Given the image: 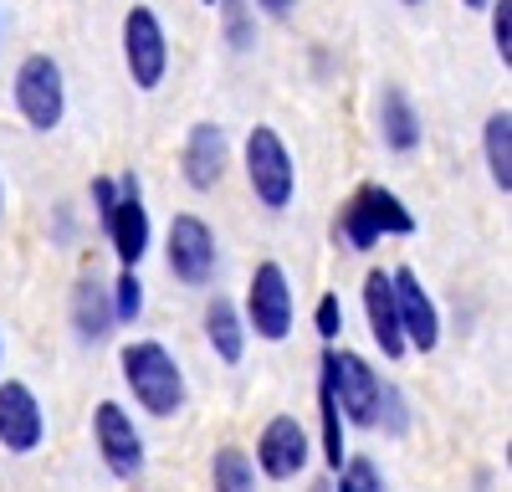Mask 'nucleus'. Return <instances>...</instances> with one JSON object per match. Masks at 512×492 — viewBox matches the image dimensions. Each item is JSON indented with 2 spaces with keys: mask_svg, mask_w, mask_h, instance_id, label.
Returning <instances> with one entry per match:
<instances>
[{
  "mask_svg": "<svg viewBox=\"0 0 512 492\" xmlns=\"http://www.w3.org/2000/svg\"><path fill=\"white\" fill-rule=\"evenodd\" d=\"M333 231H338V236H344V241L354 246V252H369V246L379 241V231H374V226L364 221V211H359V205H354V200L344 205V211H338V226H333Z\"/></svg>",
  "mask_w": 512,
  "mask_h": 492,
  "instance_id": "nucleus-24",
  "label": "nucleus"
},
{
  "mask_svg": "<svg viewBox=\"0 0 512 492\" xmlns=\"http://www.w3.org/2000/svg\"><path fill=\"white\" fill-rule=\"evenodd\" d=\"M118 195H123V185H113L108 175H93V205H98V221H108V211L118 205Z\"/></svg>",
  "mask_w": 512,
  "mask_h": 492,
  "instance_id": "nucleus-28",
  "label": "nucleus"
},
{
  "mask_svg": "<svg viewBox=\"0 0 512 492\" xmlns=\"http://www.w3.org/2000/svg\"><path fill=\"white\" fill-rule=\"evenodd\" d=\"M349 200L359 205V211H364V221H369L379 236H410V231H415L410 205H405L395 190H384V185H359Z\"/></svg>",
  "mask_w": 512,
  "mask_h": 492,
  "instance_id": "nucleus-16",
  "label": "nucleus"
},
{
  "mask_svg": "<svg viewBox=\"0 0 512 492\" xmlns=\"http://www.w3.org/2000/svg\"><path fill=\"white\" fill-rule=\"evenodd\" d=\"M164 257H169V272H175V282L205 287L210 277H216V236H210V226H205L200 216L180 211L175 221H169Z\"/></svg>",
  "mask_w": 512,
  "mask_h": 492,
  "instance_id": "nucleus-7",
  "label": "nucleus"
},
{
  "mask_svg": "<svg viewBox=\"0 0 512 492\" xmlns=\"http://www.w3.org/2000/svg\"><path fill=\"white\" fill-rule=\"evenodd\" d=\"M210 482H216V492H256V467L241 446H221L210 462Z\"/></svg>",
  "mask_w": 512,
  "mask_h": 492,
  "instance_id": "nucleus-20",
  "label": "nucleus"
},
{
  "mask_svg": "<svg viewBox=\"0 0 512 492\" xmlns=\"http://www.w3.org/2000/svg\"><path fill=\"white\" fill-rule=\"evenodd\" d=\"M338 492H384V482H379V467H374L369 457H354V462H344V477H338Z\"/></svg>",
  "mask_w": 512,
  "mask_h": 492,
  "instance_id": "nucleus-25",
  "label": "nucleus"
},
{
  "mask_svg": "<svg viewBox=\"0 0 512 492\" xmlns=\"http://www.w3.org/2000/svg\"><path fill=\"white\" fill-rule=\"evenodd\" d=\"M492 41H497V57L507 67L512 62V0H492Z\"/></svg>",
  "mask_w": 512,
  "mask_h": 492,
  "instance_id": "nucleus-26",
  "label": "nucleus"
},
{
  "mask_svg": "<svg viewBox=\"0 0 512 492\" xmlns=\"http://www.w3.org/2000/svg\"><path fill=\"white\" fill-rule=\"evenodd\" d=\"M205 339H210V349H216L221 364H241V354H246V323H241L231 298H210L205 303Z\"/></svg>",
  "mask_w": 512,
  "mask_h": 492,
  "instance_id": "nucleus-17",
  "label": "nucleus"
},
{
  "mask_svg": "<svg viewBox=\"0 0 512 492\" xmlns=\"http://www.w3.org/2000/svg\"><path fill=\"white\" fill-rule=\"evenodd\" d=\"M16 108L21 118L31 123L36 134H52L62 113H67V82H62V67L52 57H26L21 72H16Z\"/></svg>",
  "mask_w": 512,
  "mask_h": 492,
  "instance_id": "nucleus-4",
  "label": "nucleus"
},
{
  "mask_svg": "<svg viewBox=\"0 0 512 492\" xmlns=\"http://www.w3.org/2000/svg\"><path fill=\"white\" fill-rule=\"evenodd\" d=\"M205 6H216V0H205Z\"/></svg>",
  "mask_w": 512,
  "mask_h": 492,
  "instance_id": "nucleus-33",
  "label": "nucleus"
},
{
  "mask_svg": "<svg viewBox=\"0 0 512 492\" xmlns=\"http://www.w3.org/2000/svg\"><path fill=\"white\" fill-rule=\"evenodd\" d=\"M313 328H318V339H338V334H344V308H338V293H323L318 298Z\"/></svg>",
  "mask_w": 512,
  "mask_h": 492,
  "instance_id": "nucleus-27",
  "label": "nucleus"
},
{
  "mask_svg": "<svg viewBox=\"0 0 512 492\" xmlns=\"http://www.w3.org/2000/svg\"><path fill=\"white\" fill-rule=\"evenodd\" d=\"M41 436H47V421H41L36 395L21 380H6L0 385V446L26 457V451L41 446Z\"/></svg>",
  "mask_w": 512,
  "mask_h": 492,
  "instance_id": "nucleus-11",
  "label": "nucleus"
},
{
  "mask_svg": "<svg viewBox=\"0 0 512 492\" xmlns=\"http://www.w3.org/2000/svg\"><path fill=\"white\" fill-rule=\"evenodd\" d=\"M103 226H108V241H113L118 262H123V267H139L154 231H149V211H144V200H139V180H134V175L123 180V195H118V205L108 211Z\"/></svg>",
  "mask_w": 512,
  "mask_h": 492,
  "instance_id": "nucleus-10",
  "label": "nucleus"
},
{
  "mask_svg": "<svg viewBox=\"0 0 512 492\" xmlns=\"http://www.w3.org/2000/svg\"><path fill=\"white\" fill-rule=\"evenodd\" d=\"M139 313H144V282H139L134 267H123L118 282H113V318L118 323H134Z\"/></svg>",
  "mask_w": 512,
  "mask_h": 492,
  "instance_id": "nucleus-23",
  "label": "nucleus"
},
{
  "mask_svg": "<svg viewBox=\"0 0 512 492\" xmlns=\"http://www.w3.org/2000/svg\"><path fill=\"white\" fill-rule=\"evenodd\" d=\"M180 170L195 190H216L226 175V134L221 123H195L185 149H180Z\"/></svg>",
  "mask_w": 512,
  "mask_h": 492,
  "instance_id": "nucleus-13",
  "label": "nucleus"
},
{
  "mask_svg": "<svg viewBox=\"0 0 512 492\" xmlns=\"http://www.w3.org/2000/svg\"><path fill=\"white\" fill-rule=\"evenodd\" d=\"M123 67H128L139 93H154L169 72V41H164V26L149 6H134L123 16Z\"/></svg>",
  "mask_w": 512,
  "mask_h": 492,
  "instance_id": "nucleus-5",
  "label": "nucleus"
},
{
  "mask_svg": "<svg viewBox=\"0 0 512 492\" xmlns=\"http://www.w3.org/2000/svg\"><path fill=\"white\" fill-rule=\"evenodd\" d=\"M323 380H328L338 410H344V421H354V426H374V421H379V390H384V385H379V375L369 369L364 354H354V349H328V354H323Z\"/></svg>",
  "mask_w": 512,
  "mask_h": 492,
  "instance_id": "nucleus-3",
  "label": "nucleus"
},
{
  "mask_svg": "<svg viewBox=\"0 0 512 492\" xmlns=\"http://www.w3.org/2000/svg\"><path fill=\"white\" fill-rule=\"evenodd\" d=\"M246 180H251V195L267 205V211H287L292 195H297V170H292V154L282 144L277 129H251L246 134Z\"/></svg>",
  "mask_w": 512,
  "mask_h": 492,
  "instance_id": "nucleus-2",
  "label": "nucleus"
},
{
  "mask_svg": "<svg viewBox=\"0 0 512 492\" xmlns=\"http://www.w3.org/2000/svg\"><path fill=\"white\" fill-rule=\"evenodd\" d=\"M256 467H262L272 482H287L308 467V431L292 416H272L262 441H256Z\"/></svg>",
  "mask_w": 512,
  "mask_h": 492,
  "instance_id": "nucleus-12",
  "label": "nucleus"
},
{
  "mask_svg": "<svg viewBox=\"0 0 512 492\" xmlns=\"http://www.w3.org/2000/svg\"><path fill=\"white\" fill-rule=\"evenodd\" d=\"M390 287H395V313H400V334H405V349H420L431 354L441 344V313L431 303V293L420 287V277L410 267L390 272Z\"/></svg>",
  "mask_w": 512,
  "mask_h": 492,
  "instance_id": "nucleus-9",
  "label": "nucleus"
},
{
  "mask_svg": "<svg viewBox=\"0 0 512 492\" xmlns=\"http://www.w3.org/2000/svg\"><path fill=\"white\" fill-rule=\"evenodd\" d=\"M123 385L134 390V400L149 410V416H175L185 405V375L175 354L154 339H134L123 344Z\"/></svg>",
  "mask_w": 512,
  "mask_h": 492,
  "instance_id": "nucleus-1",
  "label": "nucleus"
},
{
  "mask_svg": "<svg viewBox=\"0 0 512 492\" xmlns=\"http://www.w3.org/2000/svg\"><path fill=\"white\" fill-rule=\"evenodd\" d=\"M256 6H262L267 16H287V11H292V0H256Z\"/></svg>",
  "mask_w": 512,
  "mask_h": 492,
  "instance_id": "nucleus-29",
  "label": "nucleus"
},
{
  "mask_svg": "<svg viewBox=\"0 0 512 492\" xmlns=\"http://www.w3.org/2000/svg\"><path fill=\"white\" fill-rule=\"evenodd\" d=\"M482 154H487L492 185L507 195V190H512V113H507V108H497V113L482 123Z\"/></svg>",
  "mask_w": 512,
  "mask_h": 492,
  "instance_id": "nucleus-19",
  "label": "nucleus"
},
{
  "mask_svg": "<svg viewBox=\"0 0 512 492\" xmlns=\"http://www.w3.org/2000/svg\"><path fill=\"white\" fill-rule=\"evenodd\" d=\"M379 139L390 144L395 154H410L420 144V113L410 108V98L400 88H384L379 93Z\"/></svg>",
  "mask_w": 512,
  "mask_h": 492,
  "instance_id": "nucleus-18",
  "label": "nucleus"
},
{
  "mask_svg": "<svg viewBox=\"0 0 512 492\" xmlns=\"http://www.w3.org/2000/svg\"><path fill=\"white\" fill-rule=\"evenodd\" d=\"M113 298L103 293V282L98 277H82L72 287V328H77V339H88V344H103L113 334Z\"/></svg>",
  "mask_w": 512,
  "mask_h": 492,
  "instance_id": "nucleus-15",
  "label": "nucleus"
},
{
  "mask_svg": "<svg viewBox=\"0 0 512 492\" xmlns=\"http://www.w3.org/2000/svg\"><path fill=\"white\" fill-rule=\"evenodd\" d=\"M221 26H226V47L231 52H246L256 41V16L246 0H221Z\"/></svg>",
  "mask_w": 512,
  "mask_h": 492,
  "instance_id": "nucleus-22",
  "label": "nucleus"
},
{
  "mask_svg": "<svg viewBox=\"0 0 512 492\" xmlns=\"http://www.w3.org/2000/svg\"><path fill=\"white\" fill-rule=\"evenodd\" d=\"M292 287H287V272L277 262H256L251 272V287H246V323L256 328V339L267 344H282L292 334Z\"/></svg>",
  "mask_w": 512,
  "mask_h": 492,
  "instance_id": "nucleus-6",
  "label": "nucleus"
},
{
  "mask_svg": "<svg viewBox=\"0 0 512 492\" xmlns=\"http://www.w3.org/2000/svg\"><path fill=\"white\" fill-rule=\"evenodd\" d=\"M364 318H369V334H374L379 354H384V359H400V354H405V334H400L390 272H369V277H364Z\"/></svg>",
  "mask_w": 512,
  "mask_h": 492,
  "instance_id": "nucleus-14",
  "label": "nucleus"
},
{
  "mask_svg": "<svg viewBox=\"0 0 512 492\" xmlns=\"http://www.w3.org/2000/svg\"><path fill=\"white\" fill-rule=\"evenodd\" d=\"M405 6H420V0H405Z\"/></svg>",
  "mask_w": 512,
  "mask_h": 492,
  "instance_id": "nucleus-32",
  "label": "nucleus"
},
{
  "mask_svg": "<svg viewBox=\"0 0 512 492\" xmlns=\"http://www.w3.org/2000/svg\"><path fill=\"white\" fill-rule=\"evenodd\" d=\"M461 6H472V11H482V6H492V0H461Z\"/></svg>",
  "mask_w": 512,
  "mask_h": 492,
  "instance_id": "nucleus-30",
  "label": "nucleus"
},
{
  "mask_svg": "<svg viewBox=\"0 0 512 492\" xmlns=\"http://www.w3.org/2000/svg\"><path fill=\"white\" fill-rule=\"evenodd\" d=\"M0 216H6V190H0Z\"/></svg>",
  "mask_w": 512,
  "mask_h": 492,
  "instance_id": "nucleus-31",
  "label": "nucleus"
},
{
  "mask_svg": "<svg viewBox=\"0 0 512 492\" xmlns=\"http://www.w3.org/2000/svg\"><path fill=\"white\" fill-rule=\"evenodd\" d=\"M318 410H323V462L338 472V467L349 462V446H344V410H338V400H333L328 380L318 385Z\"/></svg>",
  "mask_w": 512,
  "mask_h": 492,
  "instance_id": "nucleus-21",
  "label": "nucleus"
},
{
  "mask_svg": "<svg viewBox=\"0 0 512 492\" xmlns=\"http://www.w3.org/2000/svg\"><path fill=\"white\" fill-rule=\"evenodd\" d=\"M93 436H98V451L113 477H139L144 467V436L134 431V416L118 405V400H103L93 410Z\"/></svg>",
  "mask_w": 512,
  "mask_h": 492,
  "instance_id": "nucleus-8",
  "label": "nucleus"
}]
</instances>
